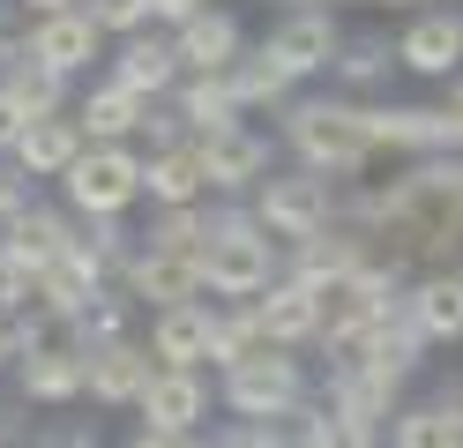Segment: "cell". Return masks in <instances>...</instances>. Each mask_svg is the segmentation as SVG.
<instances>
[{"mask_svg":"<svg viewBox=\"0 0 463 448\" xmlns=\"http://www.w3.org/2000/svg\"><path fill=\"white\" fill-rule=\"evenodd\" d=\"M82 149H90V135H82L75 112L31 119V135L15 142V172H23V179H68V172L82 165Z\"/></svg>","mask_w":463,"mask_h":448,"instance_id":"cell-16","label":"cell"},{"mask_svg":"<svg viewBox=\"0 0 463 448\" xmlns=\"http://www.w3.org/2000/svg\"><path fill=\"white\" fill-rule=\"evenodd\" d=\"M373 149H396V157H456L463 149V128L441 112V105H389V112H373Z\"/></svg>","mask_w":463,"mask_h":448,"instance_id":"cell-7","label":"cell"},{"mask_svg":"<svg viewBox=\"0 0 463 448\" xmlns=\"http://www.w3.org/2000/svg\"><path fill=\"white\" fill-rule=\"evenodd\" d=\"M322 396L352 404V411H366L373 426H382V418L403 411V404H396V396H403V381L382 374V367H373V358H359V351H336V367H329V388H322Z\"/></svg>","mask_w":463,"mask_h":448,"instance_id":"cell-20","label":"cell"},{"mask_svg":"<svg viewBox=\"0 0 463 448\" xmlns=\"http://www.w3.org/2000/svg\"><path fill=\"white\" fill-rule=\"evenodd\" d=\"M23 8V23H45V15H68V8H82V0H15Z\"/></svg>","mask_w":463,"mask_h":448,"instance_id":"cell-43","label":"cell"},{"mask_svg":"<svg viewBox=\"0 0 463 448\" xmlns=\"http://www.w3.org/2000/svg\"><path fill=\"white\" fill-rule=\"evenodd\" d=\"M284 142L299 149V172H322V179H344L373 157V105H352V98H299L284 112Z\"/></svg>","mask_w":463,"mask_h":448,"instance_id":"cell-2","label":"cell"},{"mask_svg":"<svg viewBox=\"0 0 463 448\" xmlns=\"http://www.w3.org/2000/svg\"><path fill=\"white\" fill-rule=\"evenodd\" d=\"M75 119H82V135H90V149H128L142 135V119H150V105L128 98L120 82H98L90 98L75 105Z\"/></svg>","mask_w":463,"mask_h":448,"instance_id":"cell-24","label":"cell"},{"mask_svg":"<svg viewBox=\"0 0 463 448\" xmlns=\"http://www.w3.org/2000/svg\"><path fill=\"white\" fill-rule=\"evenodd\" d=\"M180 119H187V135L194 142H210V135H224V128H240V90H232V75H187L180 82Z\"/></svg>","mask_w":463,"mask_h":448,"instance_id":"cell-26","label":"cell"},{"mask_svg":"<svg viewBox=\"0 0 463 448\" xmlns=\"http://www.w3.org/2000/svg\"><path fill=\"white\" fill-rule=\"evenodd\" d=\"M389 68H396V45L382 38V30H359V38H344V52H336V82L344 90H373V82H389Z\"/></svg>","mask_w":463,"mask_h":448,"instance_id":"cell-31","label":"cell"},{"mask_svg":"<svg viewBox=\"0 0 463 448\" xmlns=\"http://www.w3.org/2000/svg\"><path fill=\"white\" fill-rule=\"evenodd\" d=\"M142 247L202 262V254H210V209H150V232H142Z\"/></svg>","mask_w":463,"mask_h":448,"instance_id":"cell-30","label":"cell"},{"mask_svg":"<svg viewBox=\"0 0 463 448\" xmlns=\"http://www.w3.org/2000/svg\"><path fill=\"white\" fill-rule=\"evenodd\" d=\"M292 434H299V448H382V426H373L366 411L336 404V396H314L292 418Z\"/></svg>","mask_w":463,"mask_h":448,"instance_id":"cell-25","label":"cell"},{"mask_svg":"<svg viewBox=\"0 0 463 448\" xmlns=\"http://www.w3.org/2000/svg\"><path fill=\"white\" fill-rule=\"evenodd\" d=\"M232 90H240V105L254 112V105H292V75L269 60V45H254L240 68H232Z\"/></svg>","mask_w":463,"mask_h":448,"instance_id":"cell-33","label":"cell"},{"mask_svg":"<svg viewBox=\"0 0 463 448\" xmlns=\"http://www.w3.org/2000/svg\"><path fill=\"white\" fill-rule=\"evenodd\" d=\"M403 307H411L419 337L426 344H463V269H433L403 291Z\"/></svg>","mask_w":463,"mask_h":448,"instance_id":"cell-22","label":"cell"},{"mask_svg":"<svg viewBox=\"0 0 463 448\" xmlns=\"http://www.w3.org/2000/svg\"><path fill=\"white\" fill-rule=\"evenodd\" d=\"M194 149H202V165H210V195H254L269 179V135H254L247 119L210 135V142H194Z\"/></svg>","mask_w":463,"mask_h":448,"instance_id":"cell-14","label":"cell"},{"mask_svg":"<svg viewBox=\"0 0 463 448\" xmlns=\"http://www.w3.org/2000/svg\"><path fill=\"white\" fill-rule=\"evenodd\" d=\"M0 90H8L31 119H61V112H68V75L38 68V60L23 52V38H15V60H8V82H0Z\"/></svg>","mask_w":463,"mask_h":448,"instance_id":"cell-29","label":"cell"},{"mask_svg":"<svg viewBox=\"0 0 463 448\" xmlns=\"http://www.w3.org/2000/svg\"><path fill=\"white\" fill-rule=\"evenodd\" d=\"M0 232H8L0 247H8V254H15L23 269H31V277H45V269H52V262H61V254L75 247V239H82V232H75V224L61 217V209H38V202L23 209L15 224H0Z\"/></svg>","mask_w":463,"mask_h":448,"instance_id":"cell-23","label":"cell"},{"mask_svg":"<svg viewBox=\"0 0 463 448\" xmlns=\"http://www.w3.org/2000/svg\"><path fill=\"white\" fill-rule=\"evenodd\" d=\"M269 60H277V68L284 75H329L336 68V52H344V30H336V15L329 8H292V15H284L277 30H269Z\"/></svg>","mask_w":463,"mask_h":448,"instance_id":"cell-6","label":"cell"},{"mask_svg":"<svg viewBox=\"0 0 463 448\" xmlns=\"http://www.w3.org/2000/svg\"><path fill=\"white\" fill-rule=\"evenodd\" d=\"M433 404H441V411L456 418V426H463V381H449V388H441V396H433Z\"/></svg>","mask_w":463,"mask_h":448,"instance_id":"cell-46","label":"cell"},{"mask_svg":"<svg viewBox=\"0 0 463 448\" xmlns=\"http://www.w3.org/2000/svg\"><path fill=\"white\" fill-rule=\"evenodd\" d=\"M82 15H90L105 38H142V30H150V0H82Z\"/></svg>","mask_w":463,"mask_h":448,"instance_id":"cell-35","label":"cell"},{"mask_svg":"<svg viewBox=\"0 0 463 448\" xmlns=\"http://www.w3.org/2000/svg\"><path fill=\"white\" fill-rule=\"evenodd\" d=\"M0 448H31V434H23V404H0Z\"/></svg>","mask_w":463,"mask_h":448,"instance_id":"cell-42","label":"cell"},{"mask_svg":"<svg viewBox=\"0 0 463 448\" xmlns=\"http://www.w3.org/2000/svg\"><path fill=\"white\" fill-rule=\"evenodd\" d=\"M23 135H31V112H23L8 90H0V157H15V142H23Z\"/></svg>","mask_w":463,"mask_h":448,"instance_id":"cell-39","label":"cell"},{"mask_svg":"<svg viewBox=\"0 0 463 448\" xmlns=\"http://www.w3.org/2000/svg\"><path fill=\"white\" fill-rule=\"evenodd\" d=\"M359 358H373L382 374H396V381H411V367H419V351H426V337H419V321H411V307H396V314H382L373 321V337L366 344H352Z\"/></svg>","mask_w":463,"mask_h":448,"instance_id":"cell-28","label":"cell"},{"mask_svg":"<svg viewBox=\"0 0 463 448\" xmlns=\"http://www.w3.org/2000/svg\"><path fill=\"white\" fill-rule=\"evenodd\" d=\"M142 165H150V157H135V149H82V165L61 179L68 202H75V217L120 224L128 209L142 202Z\"/></svg>","mask_w":463,"mask_h":448,"instance_id":"cell-5","label":"cell"},{"mask_svg":"<svg viewBox=\"0 0 463 448\" xmlns=\"http://www.w3.org/2000/svg\"><path fill=\"white\" fill-rule=\"evenodd\" d=\"M157 374H165V367H157V351H150V344H135V337H120V344H90V404H105V411L142 404Z\"/></svg>","mask_w":463,"mask_h":448,"instance_id":"cell-9","label":"cell"},{"mask_svg":"<svg viewBox=\"0 0 463 448\" xmlns=\"http://www.w3.org/2000/svg\"><path fill=\"white\" fill-rule=\"evenodd\" d=\"M15 15H23L15 0H0V45H15V38H8V30H15Z\"/></svg>","mask_w":463,"mask_h":448,"instance_id":"cell-48","label":"cell"},{"mask_svg":"<svg viewBox=\"0 0 463 448\" xmlns=\"http://www.w3.org/2000/svg\"><path fill=\"white\" fill-rule=\"evenodd\" d=\"M194 15H210V0H150V23H165V30H187Z\"/></svg>","mask_w":463,"mask_h":448,"instance_id":"cell-40","label":"cell"},{"mask_svg":"<svg viewBox=\"0 0 463 448\" xmlns=\"http://www.w3.org/2000/svg\"><path fill=\"white\" fill-rule=\"evenodd\" d=\"M23 209H31V202H23V172H8V165H0V224H15Z\"/></svg>","mask_w":463,"mask_h":448,"instance_id":"cell-41","label":"cell"},{"mask_svg":"<svg viewBox=\"0 0 463 448\" xmlns=\"http://www.w3.org/2000/svg\"><path fill=\"white\" fill-rule=\"evenodd\" d=\"M142 411V434H194L202 426V418H210V381H202V374H157L150 381V396H142L135 404Z\"/></svg>","mask_w":463,"mask_h":448,"instance_id":"cell-18","label":"cell"},{"mask_svg":"<svg viewBox=\"0 0 463 448\" xmlns=\"http://www.w3.org/2000/svg\"><path fill=\"white\" fill-rule=\"evenodd\" d=\"M31 307H38V277H31L8 247H0V314L15 321V314H31Z\"/></svg>","mask_w":463,"mask_h":448,"instance_id":"cell-36","label":"cell"},{"mask_svg":"<svg viewBox=\"0 0 463 448\" xmlns=\"http://www.w3.org/2000/svg\"><path fill=\"white\" fill-rule=\"evenodd\" d=\"M389 448H463V426L441 404H403L389 418Z\"/></svg>","mask_w":463,"mask_h":448,"instance_id":"cell-32","label":"cell"},{"mask_svg":"<svg viewBox=\"0 0 463 448\" xmlns=\"http://www.w3.org/2000/svg\"><path fill=\"white\" fill-rule=\"evenodd\" d=\"M0 367H23V329L0 314Z\"/></svg>","mask_w":463,"mask_h":448,"instance_id":"cell-44","label":"cell"},{"mask_svg":"<svg viewBox=\"0 0 463 448\" xmlns=\"http://www.w3.org/2000/svg\"><path fill=\"white\" fill-rule=\"evenodd\" d=\"M210 448H299V434H284V426H224V434H210Z\"/></svg>","mask_w":463,"mask_h":448,"instance_id":"cell-38","label":"cell"},{"mask_svg":"<svg viewBox=\"0 0 463 448\" xmlns=\"http://www.w3.org/2000/svg\"><path fill=\"white\" fill-rule=\"evenodd\" d=\"M254 351H269V337H262V314L254 307H217V374H232L240 358H254Z\"/></svg>","mask_w":463,"mask_h":448,"instance_id":"cell-34","label":"cell"},{"mask_svg":"<svg viewBox=\"0 0 463 448\" xmlns=\"http://www.w3.org/2000/svg\"><path fill=\"white\" fill-rule=\"evenodd\" d=\"M172 45H180V68L187 75H232L247 60V38H240V23H232L224 8L194 15L187 30H172Z\"/></svg>","mask_w":463,"mask_h":448,"instance_id":"cell-19","label":"cell"},{"mask_svg":"<svg viewBox=\"0 0 463 448\" xmlns=\"http://www.w3.org/2000/svg\"><path fill=\"white\" fill-rule=\"evenodd\" d=\"M254 314H262V337L277 351H292V344H322V291L299 284V277H277L269 299H254Z\"/></svg>","mask_w":463,"mask_h":448,"instance_id":"cell-17","label":"cell"},{"mask_svg":"<svg viewBox=\"0 0 463 448\" xmlns=\"http://www.w3.org/2000/svg\"><path fill=\"white\" fill-rule=\"evenodd\" d=\"M8 60H15V45H0V82H8Z\"/></svg>","mask_w":463,"mask_h":448,"instance_id":"cell-49","label":"cell"},{"mask_svg":"<svg viewBox=\"0 0 463 448\" xmlns=\"http://www.w3.org/2000/svg\"><path fill=\"white\" fill-rule=\"evenodd\" d=\"M120 291L135 299V307H150V314H172V307H194V299L210 291V284H202V262H187V254H157V247H142Z\"/></svg>","mask_w":463,"mask_h":448,"instance_id":"cell-12","label":"cell"},{"mask_svg":"<svg viewBox=\"0 0 463 448\" xmlns=\"http://www.w3.org/2000/svg\"><path fill=\"white\" fill-rule=\"evenodd\" d=\"M15 388H23V404H75V396H90V351H75V358H23Z\"/></svg>","mask_w":463,"mask_h":448,"instance_id":"cell-27","label":"cell"},{"mask_svg":"<svg viewBox=\"0 0 463 448\" xmlns=\"http://www.w3.org/2000/svg\"><path fill=\"white\" fill-rule=\"evenodd\" d=\"M336 179L322 172H269L262 187H254V217H262V232L277 239V247H307V239H322L336 224Z\"/></svg>","mask_w":463,"mask_h":448,"instance_id":"cell-4","label":"cell"},{"mask_svg":"<svg viewBox=\"0 0 463 448\" xmlns=\"http://www.w3.org/2000/svg\"><path fill=\"white\" fill-rule=\"evenodd\" d=\"M202 284L224 307H254L277 291V239L262 232L254 209H210V254H202Z\"/></svg>","mask_w":463,"mask_h":448,"instance_id":"cell-1","label":"cell"},{"mask_svg":"<svg viewBox=\"0 0 463 448\" xmlns=\"http://www.w3.org/2000/svg\"><path fill=\"white\" fill-rule=\"evenodd\" d=\"M128 448H210V441H194V434H135Z\"/></svg>","mask_w":463,"mask_h":448,"instance_id":"cell-45","label":"cell"},{"mask_svg":"<svg viewBox=\"0 0 463 448\" xmlns=\"http://www.w3.org/2000/svg\"><path fill=\"white\" fill-rule=\"evenodd\" d=\"M31 448H98V418H45Z\"/></svg>","mask_w":463,"mask_h":448,"instance_id":"cell-37","label":"cell"},{"mask_svg":"<svg viewBox=\"0 0 463 448\" xmlns=\"http://www.w3.org/2000/svg\"><path fill=\"white\" fill-rule=\"evenodd\" d=\"M142 195H150V209H202V195H210V165H202V149L194 142L157 149V157L142 165Z\"/></svg>","mask_w":463,"mask_h":448,"instance_id":"cell-21","label":"cell"},{"mask_svg":"<svg viewBox=\"0 0 463 448\" xmlns=\"http://www.w3.org/2000/svg\"><path fill=\"white\" fill-rule=\"evenodd\" d=\"M105 291H120V284H112V262L98 254V239H90V232H82L75 247L38 277V299H45V307H61V314H75V321L90 314Z\"/></svg>","mask_w":463,"mask_h":448,"instance_id":"cell-8","label":"cell"},{"mask_svg":"<svg viewBox=\"0 0 463 448\" xmlns=\"http://www.w3.org/2000/svg\"><path fill=\"white\" fill-rule=\"evenodd\" d=\"M105 82H120L128 98H142V105H157V98H180V82H187V68H180V45L172 38H128L120 52H112V75Z\"/></svg>","mask_w":463,"mask_h":448,"instance_id":"cell-10","label":"cell"},{"mask_svg":"<svg viewBox=\"0 0 463 448\" xmlns=\"http://www.w3.org/2000/svg\"><path fill=\"white\" fill-rule=\"evenodd\" d=\"M23 52H31L38 68H52V75H82V68H90V60L105 52V30L82 15V8H68V15L23 23Z\"/></svg>","mask_w":463,"mask_h":448,"instance_id":"cell-11","label":"cell"},{"mask_svg":"<svg viewBox=\"0 0 463 448\" xmlns=\"http://www.w3.org/2000/svg\"><path fill=\"white\" fill-rule=\"evenodd\" d=\"M217 404L240 418V426H284V418H299L314 396H307V367L269 344V351L240 358L232 374H217Z\"/></svg>","mask_w":463,"mask_h":448,"instance_id":"cell-3","label":"cell"},{"mask_svg":"<svg viewBox=\"0 0 463 448\" xmlns=\"http://www.w3.org/2000/svg\"><path fill=\"white\" fill-rule=\"evenodd\" d=\"M150 351H157V367H172V374H202V358L217 351V307L194 299V307L150 314Z\"/></svg>","mask_w":463,"mask_h":448,"instance_id":"cell-15","label":"cell"},{"mask_svg":"<svg viewBox=\"0 0 463 448\" xmlns=\"http://www.w3.org/2000/svg\"><path fill=\"white\" fill-rule=\"evenodd\" d=\"M396 68H411V75H449L463 68V15L456 8H426L396 30Z\"/></svg>","mask_w":463,"mask_h":448,"instance_id":"cell-13","label":"cell"},{"mask_svg":"<svg viewBox=\"0 0 463 448\" xmlns=\"http://www.w3.org/2000/svg\"><path fill=\"white\" fill-rule=\"evenodd\" d=\"M441 112H449V119H456V128H463V75H456V82H449V98H441Z\"/></svg>","mask_w":463,"mask_h":448,"instance_id":"cell-47","label":"cell"}]
</instances>
